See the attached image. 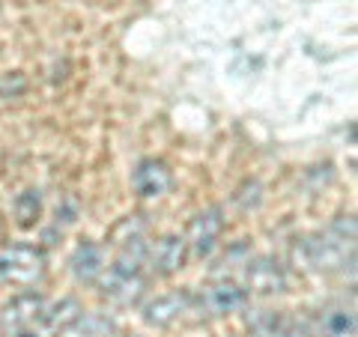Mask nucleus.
I'll return each instance as SVG.
<instances>
[{
  "label": "nucleus",
  "mask_w": 358,
  "mask_h": 337,
  "mask_svg": "<svg viewBox=\"0 0 358 337\" xmlns=\"http://www.w3.org/2000/svg\"><path fill=\"white\" fill-rule=\"evenodd\" d=\"M352 242H355V221L338 218L322 236L296 242L293 257L301 268L308 272H338L352 260Z\"/></svg>",
  "instance_id": "1"
},
{
  "label": "nucleus",
  "mask_w": 358,
  "mask_h": 337,
  "mask_svg": "<svg viewBox=\"0 0 358 337\" xmlns=\"http://www.w3.org/2000/svg\"><path fill=\"white\" fill-rule=\"evenodd\" d=\"M45 275V251L36 245H9L0 251V280L9 287H33Z\"/></svg>",
  "instance_id": "2"
},
{
  "label": "nucleus",
  "mask_w": 358,
  "mask_h": 337,
  "mask_svg": "<svg viewBox=\"0 0 358 337\" xmlns=\"http://www.w3.org/2000/svg\"><path fill=\"white\" fill-rule=\"evenodd\" d=\"M287 289V272L275 257H254L245 263V293L278 296Z\"/></svg>",
  "instance_id": "3"
},
{
  "label": "nucleus",
  "mask_w": 358,
  "mask_h": 337,
  "mask_svg": "<svg viewBox=\"0 0 358 337\" xmlns=\"http://www.w3.org/2000/svg\"><path fill=\"white\" fill-rule=\"evenodd\" d=\"M221 230H224V212L218 206L197 212L192 224H188V236H185L188 251H194L197 257H209L221 239Z\"/></svg>",
  "instance_id": "4"
},
{
  "label": "nucleus",
  "mask_w": 358,
  "mask_h": 337,
  "mask_svg": "<svg viewBox=\"0 0 358 337\" xmlns=\"http://www.w3.org/2000/svg\"><path fill=\"white\" fill-rule=\"evenodd\" d=\"M248 329H251V337H310L308 322L281 310H251Z\"/></svg>",
  "instance_id": "5"
},
{
  "label": "nucleus",
  "mask_w": 358,
  "mask_h": 337,
  "mask_svg": "<svg viewBox=\"0 0 358 337\" xmlns=\"http://www.w3.org/2000/svg\"><path fill=\"white\" fill-rule=\"evenodd\" d=\"M173 185V173L162 159H143L131 173V188L134 194L143 200H159L164 197Z\"/></svg>",
  "instance_id": "6"
},
{
  "label": "nucleus",
  "mask_w": 358,
  "mask_h": 337,
  "mask_svg": "<svg viewBox=\"0 0 358 337\" xmlns=\"http://www.w3.org/2000/svg\"><path fill=\"white\" fill-rule=\"evenodd\" d=\"M245 301H248V293L233 284V280H215V284H209L203 293H200L197 305L203 308L209 317H227V313H236L245 308Z\"/></svg>",
  "instance_id": "7"
},
{
  "label": "nucleus",
  "mask_w": 358,
  "mask_h": 337,
  "mask_svg": "<svg viewBox=\"0 0 358 337\" xmlns=\"http://www.w3.org/2000/svg\"><path fill=\"white\" fill-rule=\"evenodd\" d=\"M42 310H45V299L39 293H21L15 299H9L3 310H0V329L6 334L24 331L27 325L42 320Z\"/></svg>",
  "instance_id": "8"
},
{
  "label": "nucleus",
  "mask_w": 358,
  "mask_h": 337,
  "mask_svg": "<svg viewBox=\"0 0 358 337\" xmlns=\"http://www.w3.org/2000/svg\"><path fill=\"white\" fill-rule=\"evenodd\" d=\"M147 260H150L155 275H162V278L176 275L179 268H185V260H188L185 236H173V233L162 236V239L147 251Z\"/></svg>",
  "instance_id": "9"
},
{
  "label": "nucleus",
  "mask_w": 358,
  "mask_h": 337,
  "mask_svg": "<svg viewBox=\"0 0 358 337\" xmlns=\"http://www.w3.org/2000/svg\"><path fill=\"white\" fill-rule=\"evenodd\" d=\"M99 289H102V299H108L110 305L117 308H131L138 305L143 289H147V280L141 275H120V272H108L99 278Z\"/></svg>",
  "instance_id": "10"
},
{
  "label": "nucleus",
  "mask_w": 358,
  "mask_h": 337,
  "mask_svg": "<svg viewBox=\"0 0 358 337\" xmlns=\"http://www.w3.org/2000/svg\"><path fill=\"white\" fill-rule=\"evenodd\" d=\"M188 308H192V296L176 289V293H164L147 301L143 305V320H147V325H155V329H167L176 320H182V313H188Z\"/></svg>",
  "instance_id": "11"
},
{
  "label": "nucleus",
  "mask_w": 358,
  "mask_h": 337,
  "mask_svg": "<svg viewBox=\"0 0 358 337\" xmlns=\"http://www.w3.org/2000/svg\"><path fill=\"white\" fill-rule=\"evenodd\" d=\"M72 275L75 280H81V284H93V280L102 278L105 272V257H102V248L93 242H81L78 248L72 251Z\"/></svg>",
  "instance_id": "12"
},
{
  "label": "nucleus",
  "mask_w": 358,
  "mask_h": 337,
  "mask_svg": "<svg viewBox=\"0 0 358 337\" xmlns=\"http://www.w3.org/2000/svg\"><path fill=\"white\" fill-rule=\"evenodd\" d=\"M317 337H355V313L350 308H329L317 320Z\"/></svg>",
  "instance_id": "13"
},
{
  "label": "nucleus",
  "mask_w": 358,
  "mask_h": 337,
  "mask_svg": "<svg viewBox=\"0 0 358 337\" xmlns=\"http://www.w3.org/2000/svg\"><path fill=\"white\" fill-rule=\"evenodd\" d=\"M147 242H143V236L138 239H129L120 245V251L114 257V266H110V272H120V275H141V266L147 263Z\"/></svg>",
  "instance_id": "14"
},
{
  "label": "nucleus",
  "mask_w": 358,
  "mask_h": 337,
  "mask_svg": "<svg viewBox=\"0 0 358 337\" xmlns=\"http://www.w3.org/2000/svg\"><path fill=\"white\" fill-rule=\"evenodd\" d=\"M81 305H78V299H60L54 308L42 310V322L48 325L51 331H69L75 329V322L81 320Z\"/></svg>",
  "instance_id": "15"
},
{
  "label": "nucleus",
  "mask_w": 358,
  "mask_h": 337,
  "mask_svg": "<svg viewBox=\"0 0 358 337\" xmlns=\"http://www.w3.org/2000/svg\"><path fill=\"white\" fill-rule=\"evenodd\" d=\"M42 215V194L39 191H21V194L15 197V221L21 224V227H33V224L39 221Z\"/></svg>",
  "instance_id": "16"
},
{
  "label": "nucleus",
  "mask_w": 358,
  "mask_h": 337,
  "mask_svg": "<svg viewBox=\"0 0 358 337\" xmlns=\"http://www.w3.org/2000/svg\"><path fill=\"white\" fill-rule=\"evenodd\" d=\"M75 329L84 337H108V334L117 331V325H114V320H108L105 313H81V320L75 322Z\"/></svg>",
  "instance_id": "17"
},
{
  "label": "nucleus",
  "mask_w": 358,
  "mask_h": 337,
  "mask_svg": "<svg viewBox=\"0 0 358 337\" xmlns=\"http://www.w3.org/2000/svg\"><path fill=\"white\" fill-rule=\"evenodd\" d=\"M9 337H36V334H33V331H27V329H24V331H13Z\"/></svg>",
  "instance_id": "18"
}]
</instances>
